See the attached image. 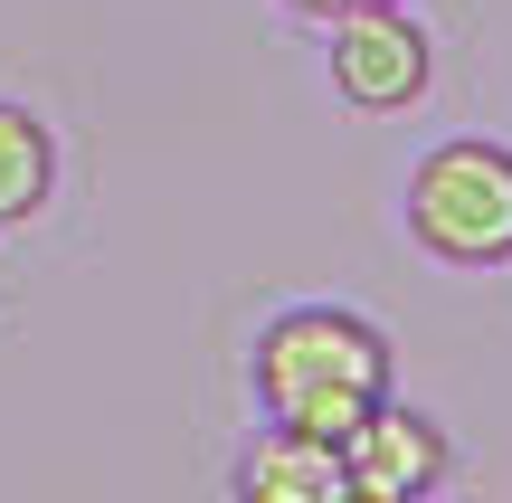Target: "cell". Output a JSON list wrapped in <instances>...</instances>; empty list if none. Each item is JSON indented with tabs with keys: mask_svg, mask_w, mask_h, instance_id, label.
I'll list each match as a JSON object with an SVG mask.
<instances>
[{
	"mask_svg": "<svg viewBox=\"0 0 512 503\" xmlns=\"http://www.w3.org/2000/svg\"><path fill=\"white\" fill-rule=\"evenodd\" d=\"M247 390L275 428H304L342 447L389 399V333L351 304H285L247 352Z\"/></svg>",
	"mask_w": 512,
	"mask_h": 503,
	"instance_id": "1",
	"label": "cell"
},
{
	"mask_svg": "<svg viewBox=\"0 0 512 503\" xmlns=\"http://www.w3.org/2000/svg\"><path fill=\"white\" fill-rule=\"evenodd\" d=\"M399 219L418 238V257L437 266H465V276L512 266V143H484V133L427 143L399 190Z\"/></svg>",
	"mask_w": 512,
	"mask_h": 503,
	"instance_id": "2",
	"label": "cell"
},
{
	"mask_svg": "<svg viewBox=\"0 0 512 503\" xmlns=\"http://www.w3.org/2000/svg\"><path fill=\"white\" fill-rule=\"evenodd\" d=\"M323 76H332V95H342L351 114H408L437 86V38L408 19V0H380V10L332 19Z\"/></svg>",
	"mask_w": 512,
	"mask_h": 503,
	"instance_id": "3",
	"label": "cell"
},
{
	"mask_svg": "<svg viewBox=\"0 0 512 503\" xmlns=\"http://www.w3.org/2000/svg\"><path fill=\"white\" fill-rule=\"evenodd\" d=\"M342 466H351V503H418L456 475V437L427 409H408V399H380L342 437Z\"/></svg>",
	"mask_w": 512,
	"mask_h": 503,
	"instance_id": "4",
	"label": "cell"
},
{
	"mask_svg": "<svg viewBox=\"0 0 512 503\" xmlns=\"http://www.w3.org/2000/svg\"><path fill=\"white\" fill-rule=\"evenodd\" d=\"M247 503H351V466L332 437H304V428H275L238 456V475H228Z\"/></svg>",
	"mask_w": 512,
	"mask_h": 503,
	"instance_id": "5",
	"label": "cell"
},
{
	"mask_svg": "<svg viewBox=\"0 0 512 503\" xmlns=\"http://www.w3.org/2000/svg\"><path fill=\"white\" fill-rule=\"evenodd\" d=\"M57 200V133L0 95V228H29Z\"/></svg>",
	"mask_w": 512,
	"mask_h": 503,
	"instance_id": "6",
	"label": "cell"
},
{
	"mask_svg": "<svg viewBox=\"0 0 512 503\" xmlns=\"http://www.w3.org/2000/svg\"><path fill=\"white\" fill-rule=\"evenodd\" d=\"M275 10H294V19H323V29H332V19H351V10H380V0H275Z\"/></svg>",
	"mask_w": 512,
	"mask_h": 503,
	"instance_id": "7",
	"label": "cell"
}]
</instances>
